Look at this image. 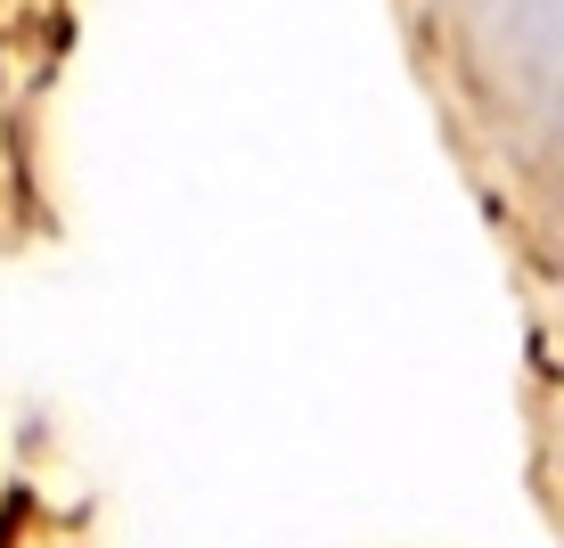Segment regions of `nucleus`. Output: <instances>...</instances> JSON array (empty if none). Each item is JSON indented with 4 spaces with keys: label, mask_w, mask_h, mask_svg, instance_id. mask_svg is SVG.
<instances>
[]
</instances>
